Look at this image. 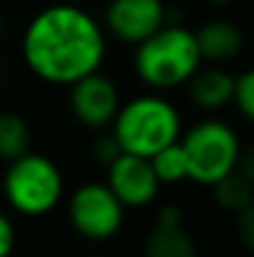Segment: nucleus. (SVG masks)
<instances>
[{"label": "nucleus", "instance_id": "10", "mask_svg": "<svg viewBox=\"0 0 254 257\" xmlns=\"http://www.w3.org/2000/svg\"><path fill=\"white\" fill-rule=\"evenodd\" d=\"M194 35L207 65H224L244 50V35L229 20H209Z\"/></svg>", "mask_w": 254, "mask_h": 257}, {"label": "nucleus", "instance_id": "22", "mask_svg": "<svg viewBox=\"0 0 254 257\" xmlns=\"http://www.w3.org/2000/svg\"><path fill=\"white\" fill-rule=\"evenodd\" d=\"M209 3H214V5H224V3H229V0H209Z\"/></svg>", "mask_w": 254, "mask_h": 257}, {"label": "nucleus", "instance_id": "15", "mask_svg": "<svg viewBox=\"0 0 254 257\" xmlns=\"http://www.w3.org/2000/svg\"><path fill=\"white\" fill-rule=\"evenodd\" d=\"M150 160H152V168H155L162 185H177L182 180H189V160H187V153H184L179 140L162 148Z\"/></svg>", "mask_w": 254, "mask_h": 257}, {"label": "nucleus", "instance_id": "16", "mask_svg": "<svg viewBox=\"0 0 254 257\" xmlns=\"http://www.w3.org/2000/svg\"><path fill=\"white\" fill-rule=\"evenodd\" d=\"M234 105L239 107V112L254 122V68L244 70L239 78H237V85H234Z\"/></svg>", "mask_w": 254, "mask_h": 257}, {"label": "nucleus", "instance_id": "4", "mask_svg": "<svg viewBox=\"0 0 254 257\" xmlns=\"http://www.w3.org/2000/svg\"><path fill=\"white\" fill-rule=\"evenodd\" d=\"M3 195L8 205L25 217H43L58 207L65 195L60 168L40 153H28L13 163L3 175Z\"/></svg>", "mask_w": 254, "mask_h": 257}, {"label": "nucleus", "instance_id": "5", "mask_svg": "<svg viewBox=\"0 0 254 257\" xmlns=\"http://www.w3.org/2000/svg\"><path fill=\"white\" fill-rule=\"evenodd\" d=\"M187 160L189 180L199 185H214L237 170L242 143L237 133L222 120H202L179 138Z\"/></svg>", "mask_w": 254, "mask_h": 257}, {"label": "nucleus", "instance_id": "19", "mask_svg": "<svg viewBox=\"0 0 254 257\" xmlns=\"http://www.w3.org/2000/svg\"><path fill=\"white\" fill-rule=\"evenodd\" d=\"M15 250V227L13 220L0 210V257H10Z\"/></svg>", "mask_w": 254, "mask_h": 257}, {"label": "nucleus", "instance_id": "9", "mask_svg": "<svg viewBox=\"0 0 254 257\" xmlns=\"http://www.w3.org/2000/svg\"><path fill=\"white\" fill-rule=\"evenodd\" d=\"M110 190L120 197L125 207H147L160 195V177L152 168L150 158L122 153L115 158V163L107 165V180Z\"/></svg>", "mask_w": 254, "mask_h": 257}, {"label": "nucleus", "instance_id": "8", "mask_svg": "<svg viewBox=\"0 0 254 257\" xmlns=\"http://www.w3.org/2000/svg\"><path fill=\"white\" fill-rule=\"evenodd\" d=\"M120 107V90L100 70L70 85V110L75 120L90 130H102L112 125Z\"/></svg>", "mask_w": 254, "mask_h": 257}, {"label": "nucleus", "instance_id": "7", "mask_svg": "<svg viewBox=\"0 0 254 257\" xmlns=\"http://www.w3.org/2000/svg\"><path fill=\"white\" fill-rule=\"evenodd\" d=\"M167 25L165 0H110L105 10V28L120 43L140 45Z\"/></svg>", "mask_w": 254, "mask_h": 257}, {"label": "nucleus", "instance_id": "12", "mask_svg": "<svg viewBox=\"0 0 254 257\" xmlns=\"http://www.w3.org/2000/svg\"><path fill=\"white\" fill-rule=\"evenodd\" d=\"M145 257H199V245L182 225H157L145 240Z\"/></svg>", "mask_w": 254, "mask_h": 257}, {"label": "nucleus", "instance_id": "23", "mask_svg": "<svg viewBox=\"0 0 254 257\" xmlns=\"http://www.w3.org/2000/svg\"><path fill=\"white\" fill-rule=\"evenodd\" d=\"M0 35H3V18H0Z\"/></svg>", "mask_w": 254, "mask_h": 257}, {"label": "nucleus", "instance_id": "20", "mask_svg": "<svg viewBox=\"0 0 254 257\" xmlns=\"http://www.w3.org/2000/svg\"><path fill=\"white\" fill-rule=\"evenodd\" d=\"M237 172L254 187V143L244 145L239 153V163H237Z\"/></svg>", "mask_w": 254, "mask_h": 257}, {"label": "nucleus", "instance_id": "21", "mask_svg": "<svg viewBox=\"0 0 254 257\" xmlns=\"http://www.w3.org/2000/svg\"><path fill=\"white\" fill-rule=\"evenodd\" d=\"M184 217H182V210L177 205H165L160 207L157 212V225H182Z\"/></svg>", "mask_w": 254, "mask_h": 257}, {"label": "nucleus", "instance_id": "17", "mask_svg": "<svg viewBox=\"0 0 254 257\" xmlns=\"http://www.w3.org/2000/svg\"><path fill=\"white\" fill-rule=\"evenodd\" d=\"M234 217H237V237H239V242L249 252H254V197L249 200V205L244 210H239Z\"/></svg>", "mask_w": 254, "mask_h": 257}, {"label": "nucleus", "instance_id": "14", "mask_svg": "<svg viewBox=\"0 0 254 257\" xmlns=\"http://www.w3.org/2000/svg\"><path fill=\"white\" fill-rule=\"evenodd\" d=\"M212 190H214V202L224 212H232V215L244 210L249 205V200L254 197V187L237 170L227 177H222L219 182H214Z\"/></svg>", "mask_w": 254, "mask_h": 257}, {"label": "nucleus", "instance_id": "11", "mask_svg": "<svg viewBox=\"0 0 254 257\" xmlns=\"http://www.w3.org/2000/svg\"><path fill=\"white\" fill-rule=\"evenodd\" d=\"M234 85L237 78L224 70L222 65H207L194 73V78L187 83L189 100L202 110H222L224 105L234 102Z\"/></svg>", "mask_w": 254, "mask_h": 257}, {"label": "nucleus", "instance_id": "2", "mask_svg": "<svg viewBox=\"0 0 254 257\" xmlns=\"http://www.w3.org/2000/svg\"><path fill=\"white\" fill-rule=\"evenodd\" d=\"M202 53L194 30L184 25H165L137 45L135 70L152 90H174L187 85L202 68Z\"/></svg>", "mask_w": 254, "mask_h": 257}, {"label": "nucleus", "instance_id": "1", "mask_svg": "<svg viewBox=\"0 0 254 257\" xmlns=\"http://www.w3.org/2000/svg\"><path fill=\"white\" fill-rule=\"evenodd\" d=\"M105 30L78 5L58 3L43 8L23 33V60L28 70L50 85H75L97 73L105 60Z\"/></svg>", "mask_w": 254, "mask_h": 257}, {"label": "nucleus", "instance_id": "18", "mask_svg": "<svg viewBox=\"0 0 254 257\" xmlns=\"http://www.w3.org/2000/svg\"><path fill=\"white\" fill-rule=\"evenodd\" d=\"M122 155V148H120V143L115 140V135L110 133V135H100L97 140H95V145H92V158L97 160V163H102L105 168L110 165V163H115V158H120Z\"/></svg>", "mask_w": 254, "mask_h": 257}, {"label": "nucleus", "instance_id": "13", "mask_svg": "<svg viewBox=\"0 0 254 257\" xmlns=\"http://www.w3.org/2000/svg\"><path fill=\"white\" fill-rule=\"evenodd\" d=\"M33 145V133L30 125L25 122L23 115L18 112H0V160L3 163H13L23 155L30 153Z\"/></svg>", "mask_w": 254, "mask_h": 257}, {"label": "nucleus", "instance_id": "3", "mask_svg": "<svg viewBox=\"0 0 254 257\" xmlns=\"http://www.w3.org/2000/svg\"><path fill=\"white\" fill-rule=\"evenodd\" d=\"M112 135L122 153L152 158L182 138V117L167 97L142 95L120 107L112 122Z\"/></svg>", "mask_w": 254, "mask_h": 257}, {"label": "nucleus", "instance_id": "6", "mask_svg": "<svg viewBox=\"0 0 254 257\" xmlns=\"http://www.w3.org/2000/svg\"><path fill=\"white\" fill-rule=\"evenodd\" d=\"M68 217L80 237L105 242L122 230L125 205L107 182H85L68 200Z\"/></svg>", "mask_w": 254, "mask_h": 257}]
</instances>
